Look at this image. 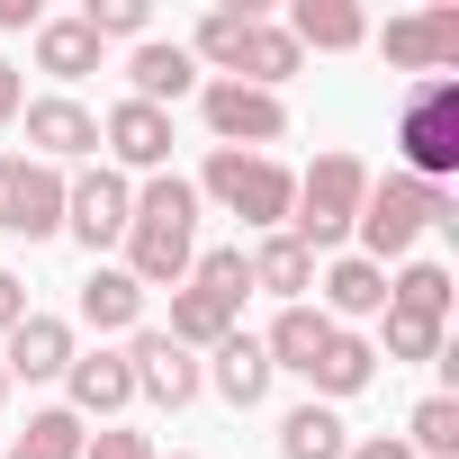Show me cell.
Wrapping results in <instances>:
<instances>
[{"mask_svg":"<svg viewBox=\"0 0 459 459\" xmlns=\"http://www.w3.org/2000/svg\"><path fill=\"white\" fill-rule=\"evenodd\" d=\"M198 262V189L180 171H153L135 189V216H126V280L135 289H180Z\"/></svg>","mask_w":459,"mask_h":459,"instance_id":"6da1fadb","label":"cell"},{"mask_svg":"<svg viewBox=\"0 0 459 459\" xmlns=\"http://www.w3.org/2000/svg\"><path fill=\"white\" fill-rule=\"evenodd\" d=\"M432 225H450V189H432V180H405V171H387V180H369V198H360V225L351 235L369 244L360 262H405Z\"/></svg>","mask_w":459,"mask_h":459,"instance_id":"7a4b0ae2","label":"cell"},{"mask_svg":"<svg viewBox=\"0 0 459 459\" xmlns=\"http://www.w3.org/2000/svg\"><path fill=\"white\" fill-rule=\"evenodd\" d=\"M189 189H207L225 216H244L253 235H280V225H289V198H298V171L271 162V153H225V144H216Z\"/></svg>","mask_w":459,"mask_h":459,"instance_id":"3957f363","label":"cell"},{"mask_svg":"<svg viewBox=\"0 0 459 459\" xmlns=\"http://www.w3.org/2000/svg\"><path fill=\"white\" fill-rule=\"evenodd\" d=\"M360 198H369L360 153H316V171H307L298 198H289V235H298L307 253H333L351 225H360Z\"/></svg>","mask_w":459,"mask_h":459,"instance_id":"277c9868","label":"cell"},{"mask_svg":"<svg viewBox=\"0 0 459 459\" xmlns=\"http://www.w3.org/2000/svg\"><path fill=\"white\" fill-rule=\"evenodd\" d=\"M396 144H405V180H432V189H441V180L459 171V82H450V73H432V82L405 91Z\"/></svg>","mask_w":459,"mask_h":459,"instance_id":"5b68a950","label":"cell"},{"mask_svg":"<svg viewBox=\"0 0 459 459\" xmlns=\"http://www.w3.org/2000/svg\"><path fill=\"white\" fill-rule=\"evenodd\" d=\"M0 235H64V171L37 153H0Z\"/></svg>","mask_w":459,"mask_h":459,"instance_id":"8992f818","label":"cell"},{"mask_svg":"<svg viewBox=\"0 0 459 459\" xmlns=\"http://www.w3.org/2000/svg\"><path fill=\"white\" fill-rule=\"evenodd\" d=\"M126 216H135V180L126 171H82V180H64V235H82L91 253L100 244H126Z\"/></svg>","mask_w":459,"mask_h":459,"instance_id":"52a82bcc","label":"cell"},{"mask_svg":"<svg viewBox=\"0 0 459 459\" xmlns=\"http://www.w3.org/2000/svg\"><path fill=\"white\" fill-rule=\"evenodd\" d=\"M207 126H216L225 153H262V144L289 135V108L271 91H244V82H207Z\"/></svg>","mask_w":459,"mask_h":459,"instance_id":"ba28073f","label":"cell"},{"mask_svg":"<svg viewBox=\"0 0 459 459\" xmlns=\"http://www.w3.org/2000/svg\"><path fill=\"white\" fill-rule=\"evenodd\" d=\"M100 144L117 153L108 171H144V180H153V171L171 162V108H144V100H117V108L100 117Z\"/></svg>","mask_w":459,"mask_h":459,"instance_id":"9c48e42d","label":"cell"},{"mask_svg":"<svg viewBox=\"0 0 459 459\" xmlns=\"http://www.w3.org/2000/svg\"><path fill=\"white\" fill-rule=\"evenodd\" d=\"M378 55L396 64V73H450L459 64V10H423V19H387V37H378Z\"/></svg>","mask_w":459,"mask_h":459,"instance_id":"30bf717a","label":"cell"},{"mask_svg":"<svg viewBox=\"0 0 459 459\" xmlns=\"http://www.w3.org/2000/svg\"><path fill=\"white\" fill-rule=\"evenodd\" d=\"M126 378H135V396H153V405H189L198 387H207V369L171 342V333H135V351H126Z\"/></svg>","mask_w":459,"mask_h":459,"instance_id":"8fae6325","label":"cell"},{"mask_svg":"<svg viewBox=\"0 0 459 459\" xmlns=\"http://www.w3.org/2000/svg\"><path fill=\"white\" fill-rule=\"evenodd\" d=\"M0 369L10 378H64L73 369V325L64 316H19L10 342H0Z\"/></svg>","mask_w":459,"mask_h":459,"instance_id":"7c38bea8","label":"cell"},{"mask_svg":"<svg viewBox=\"0 0 459 459\" xmlns=\"http://www.w3.org/2000/svg\"><path fill=\"white\" fill-rule=\"evenodd\" d=\"M198 91V64H189V46H162V37H144L135 55H126V100H144V108H171V100H189Z\"/></svg>","mask_w":459,"mask_h":459,"instance_id":"4fadbf2b","label":"cell"},{"mask_svg":"<svg viewBox=\"0 0 459 459\" xmlns=\"http://www.w3.org/2000/svg\"><path fill=\"white\" fill-rule=\"evenodd\" d=\"M28 144H37V162H82V153H100V117L82 100H37L28 108Z\"/></svg>","mask_w":459,"mask_h":459,"instance_id":"5bb4252c","label":"cell"},{"mask_svg":"<svg viewBox=\"0 0 459 459\" xmlns=\"http://www.w3.org/2000/svg\"><path fill=\"white\" fill-rule=\"evenodd\" d=\"M244 262H253V289H271L280 307H307V289H316V253H307L298 235H262Z\"/></svg>","mask_w":459,"mask_h":459,"instance_id":"9a60e30c","label":"cell"},{"mask_svg":"<svg viewBox=\"0 0 459 459\" xmlns=\"http://www.w3.org/2000/svg\"><path fill=\"white\" fill-rule=\"evenodd\" d=\"M316 289H325V316H333V325L387 316V271H378V262H360V253H342V262H333Z\"/></svg>","mask_w":459,"mask_h":459,"instance_id":"2e32d148","label":"cell"},{"mask_svg":"<svg viewBox=\"0 0 459 459\" xmlns=\"http://www.w3.org/2000/svg\"><path fill=\"white\" fill-rule=\"evenodd\" d=\"M333 333H342V325H333L325 307H280V325L262 333V351H271V369H298V378H307V369L325 360Z\"/></svg>","mask_w":459,"mask_h":459,"instance_id":"e0dca14e","label":"cell"},{"mask_svg":"<svg viewBox=\"0 0 459 459\" xmlns=\"http://www.w3.org/2000/svg\"><path fill=\"white\" fill-rule=\"evenodd\" d=\"M207 378H216V396H225V405H262L280 369H271L262 333H225V342H216V369H207Z\"/></svg>","mask_w":459,"mask_h":459,"instance_id":"ac0fdd59","label":"cell"},{"mask_svg":"<svg viewBox=\"0 0 459 459\" xmlns=\"http://www.w3.org/2000/svg\"><path fill=\"white\" fill-rule=\"evenodd\" d=\"M289 46L307 55H342V46H369V19L351 10V0H298V10H289Z\"/></svg>","mask_w":459,"mask_h":459,"instance_id":"d6986e66","label":"cell"},{"mask_svg":"<svg viewBox=\"0 0 459 459\" xmlns=\"http://www.w3.org/2000/svg\"><path fill=\"white\" fill-rule=\"evenodd\" d=\"M73 414H117V405H135V378H126V351H73Z\"/></svg>","mask_w":459,"mask_h":459,"instance_id":"ffe728a7","label":"cell"},{"mask_svg":"<svg viewBox=\"0 0 459 459\" xmlns=\"http://www.w3.org/2000/svg\"><path fill=\"white\" fill-rule=\"evenodd\" d=\"M298 64H307V55L289 46V28H262V19H253V37H244V55H235V82H244V91H271V100H280V82H289Z\"/></svg>","mask_w":459,"mask_h":459,"instance_id":"44dd1931","label":"cell"},{"mask_svg":"<svg viewBox=\"0 0 459 459\" xmlns=\"http://www.w3.org/2000/svg\"><path fill=\"white\" fill-rule=\"evenodd\" d=\"M180 289H198V298H216L225 316H244V298H253V262H244V244H216V253H198Z\"/></svg>","mask_w":459,"mask_h":459,"instance_id":"7402d4cb","label":"cell"},{"mask_svg":"<svg viewBox=\"0 0 459 459\" xmlns=\"http://www.w3.org/2000/svg\"><path fill=\"white\" fill-rule=\"evenodd\" d=\"M37 73H55V82L100 73V37H91L82 19H46V28H37Z\"/></svg>","mask_w":459,"mask_h":459,"instance_id":"603a6c76","label":"cell"},{"mask_svg":"<svg viewBox=\"0 0 459 459\" xmlns=\"http://www.w3.org/2000/svg\"><path fill=\"white\" fill-rule=\"evenodd\" d=\"M135 316H144V289H135L126 271H91V280H82V325H91V333H126Z\"/></svg>","mask_w":459,"mask_h":459,"instance_id":"cb8c5ba5","label":"cell"},{"mask_svg":"<svg viewBox=\"0 0 459 459\" xmlns=\"http://www.w3.org/2000/svg\"><path fill=\"white\" fill-rule=\"evenodd\" d=\"M369 378H378V351H369L360 333H333V342H325V360L307 369V387H316V396H360Z\"/></svg>","mask_w":459,"mask_h":459,"instance_id":"d4e9b609","label":"cell"},{"mask_svg":"<svg viewBox=\"0 0 459 459\" xmlns=\"http://www.w3.org/2000/svg\"><path fill=\"white\" fill-rule=\"evenodd\" d=\"M387 307L396 316H423V325H450V271L441 262H405L387 280Z\"/></svg>","mask_w":459,"mask_h":459,"instance_id":"484cf974","label":"cell"},{"mask_svg":"<svg viewBox=\"0 0 459 459\" xmlns=\"http://www.w3.org/2000/svg\"><path fill=\"white\" fill-rule=\"evenodd\" d=\"M180 351H216L225 333H235V316H225L216 298H198V289H171V325H162Z\"/></svg>","mask_w":459,"mask_h":459,"instance_id":"4316f807","label":"cell"},{"mask_svg":"<svg viewBox=\"0 0 459 459\" xmlns=\"http://www.w3.org/2000/svg\"><path fill=\"white\" fill-rule=\"evenodd\" d=\"M280 450H289V459H342L351 441H342V414L307 396V405H298V414L280 423Z\"/></svg>","mask_w":459,"mask_h":459,"instance_id":"83f0119b","label":"cell"},{"mask_svg":"<svg viewBox=\"0 0 459 459\" xmlns=\"http://www.w3.org/2000/svg\"><path fill=\"white\" fill-rule=\"evenodd\" d=\"M244 37H253V10H207V19H198V37H189V64H216L225 82H235Z\"/></svg>","mask_w":459,"mask_h":459,"instance_id":"f1b7e54d","label":"cell"},{"mask_svg":"<svg viewBox=\"0 0 459 459\" xmlns=\"http://www.w3.org/2000/svg\"><path fill=\"white\" fill-rule=\"evenodd\" d=\"M405 450L414 459H459V396H423L414 423H405Z\"/></svg>","mask_w":459,"mask_h":459,"instance_id":"f546056e","label":"cell"},{"mask_svg":"<svg viewBox=\"0 0 459 459\" xmlns=\"http://www.w3.org/2000/svg\"><path fill=\"white\" fill-rule=\"evenodd\" d=\"M82 414L73 405H46V414H28V432H19V459H82Z\"/></svg>","mask_w":459,"mask_h":459,"instance_id":"4dcf8cb0","label":"cell"},{"mask_svg":"<svg viewBox=\"0 0 459 459\" xmlns=\"http://www.w3.org/2000/svg\"><path fill=\"white\" fill-rule=\"evenodd\" d=\"M82 28L108 46V37H126V46H144V28H153V10H144V0H91V10H82Z\"/></svg>","mask_w":459,"mask_h":459,"instance_id":"1f68e13d","label":"cell"},{"mask_svg":"<svg viewBox=\"0 0 459 459\" xmlns=\"http://www.w3.org/2000/svg\"><path fill=\"white\" fill-rule=\"evenodd\" d=\"M378 342H387V360H441V325L396 316V307H387V333H378Z\"/></svg>","mask_w":459,"mask_h":459,"instance_id":"d6a6232c","label":"cell"},{"mask_svg":"<svg viewBox=\"0 0 459 459\" xmlns=\"http://www.w3.org/2000/svg\"><path fill=\"white\" fill-rule=\"evenodd\" d=\"M82 459H153V450H144V432H100V441H82Z\"/></svg>","mask_w":459,"mask_h":459,"instance_id":"836d02e7","label":"cell"},{"mask_svg":"<svg viewBox=\"0 0 459 459\" xmlns=\"http://www.w3.org/2000/svg\"><path fill=\"white\" fill-rule=\"evenodd\" d=\"M19 316H28V280H19V271H0V342H10Z\"/></svg>","mask_w":459,"mask_h":459,"instance_id":"e575fe53","label":"cell"},{"mask_svg":"<svg viewBox=\"0 0 459 459\" xmlns=\"http://www.w3.org/2000/svg\"><path fill=\"white\" fill-rule=\"evenodd\" d=\"M342 459H414V450H405V441H396V432H369V441H351V450H342Z\"/></svg>","mask_w":459,"mask_h":459,"instance_id":"d590c367","label":"cell"},{"mask_svg":"<svg viewBox=\"0 0 459 459\" xmlns=\"http://www.w3.org/2000/svg\"><path fill=\"white\" fill-rule=\"evenodd\" d=\"M0 28H28V37H37V28H46V10H37V0H0Z\"/></svg>","mask_w":459,"mask_h":459,"instance_id":"8d00e7d4","label":"cell"},{"mask_svg":"<svg viewBox=\"0 0 459 459\" xmlns=\"http://www.w3.org/2000/svg\"><path fill=\"white\" fill-rule=\"evenodd\" d=\"M10 117H19V73L0 64V126H10Z\"/></svg>","mask_w":459,"mask_h":459,"instance_id":"74e56055","label":"cell"},{"mask_svg":"<svg viewBox=\"0 0 459 459\" xmlns=\"http://www.w3.org/2000/svg\"><path fill=\"white\" fill-rule=\"evenodd\" d=\"M0 405H10V369H0Z\"/></svg>","mask_w":459,"mask_h":459,"instance_id":"f35d334b","label":"cell"},{"mask_svg":"<svg viewBox=\"0 0 459 459\" xmlns=\"http://www.w3.org/2000/svg\"><path fill=\"white\" fill-rule=\"evenodd\" d=\"M171 459H189V450H171Z\"/></svg>","mask_w":459,"mask_h":459,"instance_id":"ab89813d","label":"cell"}]
</instances>
